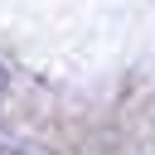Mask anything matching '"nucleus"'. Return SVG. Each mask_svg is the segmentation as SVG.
<instances>
[{
  "mask_svg": "<svg viewBox=\"0 0 155 155\" xmlns=\"http://www.w3.org/2000/svg\"><path fill=\"white\" fill-rule=\"evenodd\" d=\"M0 97H5V68H0Z\"/></svg>",
  "mask_w": 155,
  "mask_h": 155,
  "instance_id": "1",
  "label": "nucleus"
}]
</instances>
